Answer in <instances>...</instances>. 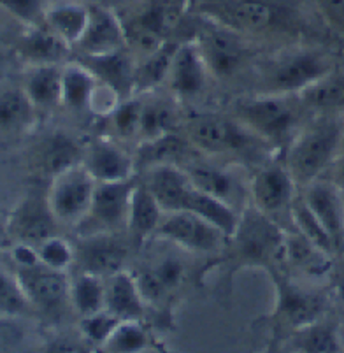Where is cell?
Here are the masks:
<instances>
[{
    "instance_id": "1",
    "label": "cell",
    "mask_w": 344,
    "mask_h": 353,
    "mask_svg": "<svg viewBox=\"0 0 344 353\" xmlns=\"http://www.w3.org/2000/svg\"><path fill=\"white\" fill-rule=\"evenodd\" d=\"M344 120L339 117H316L299 128L285 150V167L299 188L325 178L343 150Z\"/></svg>"
},
{
    "instance_id": "2",
    "label": "cell",
    "mask_w": 344,
    "mask_h": 353,
    "mask_svg": "<svg viewBox=\"0 0 344 353\" xmlns=\"http://www.w3.org/2000/svg\"><path fill=\"white\" fill-rule=\"evenodd\" d=\"M285 237L286 232L278 221L250 204L241 211L236 232L227 239H232L234 259L239 265L267 268L278 272L286 268Z\"/></svg>"
},
{
    "instance_id": "3",
    "label": "cell",
    "mask_w": 344,
    "mask_h": 353,
    "mask_svg": "<svg viewBox=\"0 0 344 353\" xmlns=\"http://www.w3.org/2000/svg\"><path fill=\"white\" fill-rule=\"evenodd\" d=\"M269 94L243 99L236 105V120L263 143L286 146L299 132L301 109L297 95Z\"/></svg>"
},
{
    "instance_id": "4",
    "label": "cell",
    "mask_w": 344,
    "mask_h": 353,
    "mask_svg": "<svg viewBox=\"0 0 344 353\" xmlns=\"http://www.w3.org/2000/svg\"><path fill=\"white\" fill-rule=\"evenodd\" d=\"M332 70V59L323 51L311 50V48L285 51L267 67V92L297 95Z\"/></svg>"
},
{
    "instance_id": "5",
    "label": "cell",
    "mask_w": 344,
    "mask_h": 353,
    "mask_svg": "<svg viewBox=\"0 0 344 353\" xmlns=\"http://www.w3.org/2000/svg\"><path fill=\"white\" fill-rule=\"evenodd\" d=\"M186 141L197 152L213 157L247 153L255 143H263L236 118H225L220 114H197L190 118L186 125Z\"/></svg>"
},
{
    "instance_id": "6",
    "label": "cell",
    "mask_w": 344,
    "mask_h": 353,
    "mask_svg": "<svg viewBox=\"0 0 344 353\" xmlns=\"http://www.w3.org/2000/svg\"><path fill=\"white\" fill-rule=\"evenodd\" d=\"M137 178L125 181L97 183L88 213L76 225L78 237L95 234H118L127 229L130 199Z\"/></svg>"
},
{
    "instance_id": "7",
    "label": "cell",
    "mask_w": 344,
    "mask_h": 353,
    "mask_svg": "<svg viewBox=\"0 0 344 353\" xmlns=\"http://www.w3.org/2000/svg\"><path fill=\"white\" fill-rule=\"evenodd\" d=\"M192 39L197 44L209 74L216 78H230L244 65L247 48L239 32L204 16L195 27Z\"/></svg>"
},
{
    "instance_id": "8",
    "label": "cell",
    "mask_w": 344,
    "mask_h": 353,
    "mask_svg": "<svg viewBox=\"0 0 344 353\" xmlns=\"http://www.w3.org/2000/svg\"><path fill=\"white\" fill-rule=\"evenodd\" d=\"M97 181L83 165H76L51 179L48 204L59 225L76 227L88 213Z\"/></svg>"
},
{
    "instance_id": "9",
    "label": "cell",
    "mask_w": 344,
    "mask_h": 353,
    "mask_svg": "<svg viewBox=\"0 0 344 353\" xmlns=\"http://www.w3.org/2000/svg\"><path fill=\"white\" fill-rule=\"evenodd\" d=\"M299 187L285 167V163H271L255 172L247 183L250 204L265 216L276 218L281 214L290 216L294 201L297 199Z\"/></svg>"
},
{
    "instance_id": "10",
    "label": "cell",
    "mask_w": 344,
    "mask_h": 353,
    "mask_svg": "<svg viewBox=\"0 0 344 353\" xmlns=\"http://www.w3.org/2000/svg\"><path fill=\"white\" fill-rule=\"evenodd\" d=\"M153 239L167 241L186 252L211 253L221 248L227 236L197 214L188 211H172L163 213Z\"/></svg>"
},
{
    "instance_id": "11",
    "label": "cell",
    "mask_w": 344,
    "mask_h": 353,
    "mask_svg": "<svg viewBox=\"0 0 344 353\" xmlns=\"http://www.w3.org/2000/svg\"><path fill=\"white\" fill-rule=\"evenodd\" d=\"M278 287V303H276V319L281 320L285 325L295 330H301L311 323L318 322L323 314L327 301L316 288L304 287L295 283L285 272H272Z\"/></svg>"
},
{
    "instance_id": "12",
    "label": "cell",
    "mask_w": 344,
    "mask_h": 353,
    "mask_svg": "<svg viewBox=\"0 0 344 353\" xmlns=\"http://www.w3.org/2000/svg\"><path fill=\"white\" fill-rule=\"evenodd\" d=\"M127 255V245L118 234H95L78 237L74 246V265H78L79 272L105 280L123 269Z\"/></svg>"
},
{
    "instance_id": "13",
    "label": "cell",
    "mask_w": 344,
    "mask_h": 353,
    "mask_svg": "<svg viewBox=\"0 0 344 353\" xmlns=\"http://www.w3.org/2000/svg\"><path fill=\"white\" fill-rule=\"evenodd\" d=\"M201 12L239 34L267 30L278 18L274 6L267 0H216L202 6Z\"/></svg>"
},
{
    "instance_id": "14",
    "label": "cell",
    "mask_w": 344,
    "mask_h": 353,
    "mask_svg": "<svg viewBox=\"0 0 344 353\" xmlns=\"http://www.w3.org/2000/svg\"><path fill=\"white\" fill-rule=\"evenodd\" d=\"M16 278L32 307L54 311L60 310L69 301L70 280L65 271H57L37 264L30 268H18Z\"/></svg>"
},
{
    "instance_id": "15",
    "label": "cell",
    "mask_w": 344,
    "mask_h": 353,
    "mask_svg": "<svg viewBox=\"0 0 344 353\" xmlns=\"http://www.w3.org/2000/svg\"><path fill=\"white\" fill-rule=\"evenodd\" d=\"M302 201L310 208L323 230L329 234L336 253L344 252V195L327 178L301 188Z\"/></svg>"
},
{
    "instance_id": "16",
    "label": "cell",
    "mask_w": 344,
    "mask_h": 353,
    "mask_svg": "<svg viewBox=\"0 0 344 353\" xmlns=\"http://www.w3.org/2000/svg\"><path fill=\"white\" fill-rule=\"evenodd\" d=\"M81 165L97 183L125 181L136 178V159L117 141L95 139L83 148Z\"/></svg>"
},
{
    "instance_id": "17",
    "label": "cell",
    "mask_w": 344,
    "mask_h": 353,
    "mask_svg": "<svg viewBox=\"0 0 344 353\" xmlns=\"http://www.w3.org/2000/svg\"><path fill=\"white\" fill-rule=\"evenodd\" d=\"M57 225L59 221L51 213L46 195H30L16 208L9 223V232L18 243L37 248L41 243L57 236Z\"/></svg>"
},
{
    "instance_id": "18",
    "label": "cell",
    "mask_w": 344,
    "mask_h": 353,
    "mask_svg": "<svg viewBox=\"0 0 344 353\" xmlns=\"http://www.w3.org/2000/svg\"><path fill=\"white\" fill-rule=\"evenodd\" d=\"M76 46L86 57H99L123 50L127 48L123 21L111 9L90 6L85 34Z\"/></svg>"
},
{
    "instance_id": "19",
    "label": "cell",
    "mask_w": 344,
    "mask_h": 353,
    "mask_svg": "<svg viewBox=\"0 0 344 353\" xmlns=\"http://www.w3.org/2000/svg\"><path fill=\"white\" fill-rule=\"evenodd\" d=\"M209 70L195 41H179L165 78L170 92L181 99L195 97L204 90Z\"/></svg>"
},
{
    "instance_id": "20",
    "label": "cell",
    "mask_w": 344,
    "mask_h": 353,
    "mask_svg": "<svg viewBox=\"0 0 344 353\" xmlns=\"http://www.w3.org/2000/svg\"><path fill=\"white\" fill-rule=\"evenodd\" d=\"M76 62L85 65L99 83H104L109 88L114 90L121 97V101H127L128 95L136 92L137 63L134 62L127 48L108 54H99V57L81 54V59H78Z\"/></svg>"
},
{
    "instance_id": "21",
    "label": "cell",
    "mask_w": 344,
    "mask_h": 353,
    "mask_svg": "<svg viewBox=\"0 0 344 353\" xmlns=\"http://www.w3.org/2000/svg\"><path fill=\"white\" fill-rule=\"evenodd\" d=\"M183 169H185L192 185L201 192L225 202V204H228L239 213L246 208L241 206L243 183L239 181V178L232 171L205 162H186Z\"/></svg>"
},
{
    "instance_id": "22",
    "label": "cell",
    "mask_w": 344,
    "mask_h": 353,
    "mask_svg": "<svg viewBox=\"0 0 344 353\" xmlns=\"http://www.w3.org/2000/svg\"><path fill=\"white\" fill-rule=\"evenodd\" d=\"M141 181L156 199L163 213L181 211L186 194L192 187V181L186 176L185 169L172 163L150 167L144 171V178Z\"/></svg>"
},
{
    "instance_id": "23",
    "label": "cell",
    "mask_w": 344,
    "mask_h": 353,
    "mask_svg": "<svg viewBox=\"0 0 344 353\" xmlns=\"http://www.w3.org/2000/svg\"><path fill=\"white\" fill-rule=\"evenodd\" d=\"M146 303L139 290L136 276L121 269L104 280V310L127 322H141Z\"/></svg>"
},
{
    "instance_id": "24",
    "label": "cell",
    "mask_w": 344,
    "mask_h": 353,
    "mask_svg": "<svg viewBox=\"0 0 344 353\" xmlns=\"http://www.w3.org/2000/svg\"><path fill=\"white\" fill-rule=\"evenodd\" d=\"M162 216L163 210L160 208L156 199L151 195L146 185L137 179L134 192H132L130 211H128L127 220V232L132 245L141 248L146 241L153 239Z\"/></svg>"
},
{
    "instance_id": "25",
    "label": "cell",
    "mask_w": 344,
    "mask_h": 353,
    "mask_svg": "<svg viewBox=\"0 0 344 353\" xmlns=\"http://www.w3.org/2000/svg\"><path fill=\"white\" fill-rule=\"evenodd\" d=\"M20 54L30 63L37 65H65L72 54V46L51 32L46 25H34L30 32L20 41Z\"/></svg>"
},
{
    "instance_id": "26",
    "label": "cell",
    "mask_w": 344,
    "mask_h": 353,
    "mask_svg": "<svg viewBox=\"0 0 344 353\" xmlns=\"http://www.w3.org/2000/svg\"><path fill=\"white\" fill-rule=\"evenodd\" d=\"M304 111L318 117H339L344 111V72L332 70L297 94Z\"/></svg>"
},
{
    "instance_id": "27",
    "label": "cell",
    "mask_w": 344,
    "mask_h": 353,
    "mask_svg": "<svg viewBox=\"0 0 344 353\" xmlns=\"http://www.w3.org/2000/svg\"><path fill=\"white\" fill-rule=\"evenodd\" d=\"M144 303H160L176 292L185 280V265L176 259H163L148 265L136 276Z\"/></svg>"
},
{
    "instance_id": "28",
    "label": "cell",
    "mask_w": 344,
    "mask_h": 353,
    "mask_svg": "<svg viewBox=\"0 0 344 353\" xmlns=\"http://www.w3.org/2000/svg\"><path fill=\"white\" fill-rule=\"evenodd\" d=\"M285 256L288 268L297 269L302 276L310 280H320L329 274L332 268V255L314 246L297 230L286 232Z\"/></svg>"
},
{
    "instance_id": "29",
    "label": "cell",
    "mask_w": 344,
    "mask_h": 353,
    "mask_svg": "<svg viewBox=\"0 0 344 353\" xmlns=\"http://www.w3.org/2000/svg\"><path fill=\"white\" fill-rule=\"evenodd\" d=\"M81 160L83 146L65 134H53L44 139L37 152L39 169L51 179L72 167L81 165Z\"/></svg>"
},
{
    "instance_id": "30",
    "label": "cell",
    "mask_w": 344,
    "mask_h": 353,
    "mask_svg": "<svg viewBox=\"0 0 344 353\" xmlns=\"http://www.w3.org/2000/svg\"><path fill=\"white\" fill-rule=\"evenodd\" d=\"M63 65L32 67L23 92L35 109H51L62 104Z\"/></svg>"
},
{
    "instance_id": "31",
    "label": "cell",
    "mask_w": 344,
    "mask_h": 353,
    "mask_svg": "<svg viewBox=\"0 0 344 353\" xmlns=\"http://www.w3.org/2000/svg\"><path fill=\"white\" fill-rule=\"evenodd\" d=\"M43 23L59 35L60 39L74 48L85 34L86 23H88V8L79 4L54 6V8L46 9Z\"/></svg>"
},
{
    "instance_id": "32",
    "label": "cell",
    "mask_w": 344,
    "mask_h": 353,
    "mask_svg": "<svg viewBox=\"0 0 344 353\" xmlns=\"http://www.w3.org/2000/svg\"><path fill=\"white\" fill-rule=\"evenodd\" d=\"M97 86V79L79 62L63 65L62 78V104L76 113L90 111L93 90Z\"/></svg>"
},
{
    "instance_id": "33",
    "label": "cell",
    "mask_w": 344,
    "mask_h": 353,
    "mask_svg": "<svg viewBox=\"0 0 344 353\" xmlns=\"http://www.w3.org/2000/svg\"><path fill=\"white\" fill-rule=\"evenodd\" d=\"M179 41H165L162 46L153 53L143 57V62L136 67V92H150L160 83L165 81L169 74L170 63L174 59V53L178 50Z\"/></svg>"
},
{
    "instance_id": "34",
    "label": "cell",
    "mask_w": 344,
    "mask_h": 353,
    "mask_svg": "<svg viewBox=\"0 0 344 353\" xmlns=\"http://www.w3.org/2000/svg\"><path fill=\"white\" fill-rule=\"evenodd\" d=\"M69 301L81 316L104 310V280L88 272H78L70 281Z\"/></svg>"
},
{
    "instance_id": "35",
    "label": "cell",
    "mask_w": 344,
    "mask_h": 353,
    "mask_svg": "<svg viewBox=\"0 0 344 353\" xmlns=\"http://www.w3.org/2000/svg\"><path fill=\"white\" fill-rule=\"evenodd\" d=\"M35 108L23 90L0 92V130H20L34 120Z\"/></svg>"
},
{
    "instance_id": "36",
    "label": "cell",
    "mask_w": 344,
    "mask_h": 353,
    "mask_svg": "<svg viewBox=\"0 0 344 353\" xmlns=\"http://www.w3.org/2000/svg\"><path fill=\"white\" fill-rule=\"evenodd\" d=\"M176 113L163 102H143L139 120V134L143 141H153L159 137L176 134Z\"/></svg>"
},
{
    "instance_id": "37",
    "label": "cell",
    "mask_w": 344,
    "mask_h": 353,
    "mask_svg": "<svg viewBox=\"0 0 344 353\" xmlns=\"http://www.w3.org/2000/svg\"><path fill=\"white\" fill-rule=\"evenodd\" d=\"M290 220L294 223L295 230H297L301 236H304L305 239L311 241L314 246H318L323 252L330 253V255H336V250H334L332 241H330L329 234L325 232L323 227L320 225V221L314 218V214L311 213V210L305 206V202L302 201V197H299L294 201L290 210Z\"/></svg>"
},
{
    "instance_id": "38",
    "label": "cell",
    "mask_w": 344,
    "mask_h": 353,
    "mask_svg": "<svg viewBox=\"0 0 344 353\" xmlns=\"http://www.w3.org/2000/svg\"><path fill=\"white\" fill-rule=\"evenodd\" d=\"M297 338L299 348L304 353H339L336 330L320 320L299 330Z\"/></svg>"
},
{
    "instance_id": "39",
    "label": "cell",
    "mask_w": 344,
    "mask_h": 353,
    "mask_svg": "<svg viewBox=\"0 0 344 353\" xmlns=\"http://www.w3.org/2000/svg\"><path fill=\"white\" fill-rule=\"evenodd\" d=\"M105 345L114 353H139L146 348V332L141 322H120Z\"/></svg>"
},
{
    "instance_id": "40",
    "label": "cell",
    "mask_w": 344,
    "mask_h": 353,
    "mask_svg": "<svg viewBox=\"0 0 344 353\" xmlns=\"http://www.w3.org/2000/svg\"><path fill=\"white\" fill-rule=\"evenodd\" d=\"M41 264L57 271H67L74 265V246L63 237L53 236L37 246Z\"/></svg>"
},
{
    "instance_id": "41",
    "label": "cell",
    "mask_w": 344,
    "mask_h": 353,
    "mask_svg": "<svg viewBox=\"0 0 344 353\" xmlns=\"http://www.w3.org/2000/svg\"><path fill=\"white\" fill-rule=\"evenodd\" d=\"M18 278L0 269V314H21L30 310Z\"/></svg>"
},
{
    "instance_id": "42",
    "label": "cell",
    "mask_w": 344,
    "mask_h": 353,
    "mask_svg": "<svg viewBox=\"0 0 344 353\" xmlns=\"http://www.w3.org/2000/svg\"><path fill=\"white\" fill-rule=\"evenodd\" d=\"M120 322H123V320L109 313L108 310H101L97 313L83 316L81 332L88 341L97 343V345H105L112 336V332L120 325Z\"/></svg>"
},
{
    "instance_id": "43",
    "label": "cell",
    "mask_w": 344,
    "mask_h": 353,
    "mask_svg": "<svg viewBox=\"0 0 344 353\" xmlns=\"http://www.w3.org/2000/svg\"><path fill=\"white\" fill-rule=\"evenodd\" d=\"M141 108H143V102L127 99L109 114L112 120V127H114L118 136L128 137L139 134Z\"/></svg>"
},
{
    "instance_id": "44",
    "label": "cell",
    "mask_w": 344,
    "mask_h": 353,
    "mask_svg": "<svg viewBox=\"0 0 344 353\" xmlns=\"http://www.w3.org/2000/svg\"><path fill=\"white\" fill-rule=\"evenodd\" d=\"M0 8H4L25 23L39 25L44 21V0H0Z\"/></svg>"
},
{
    "instance_id": "45",
    "label": "cell",
    "mask_w": 344,
    "mask_h": 353,
    "mask_svg": "<svg viewBox=\"0 0 344 353\" xmlns=\"http://www.w3.org/2000/svg\"><path fill=\"white\" fill-rule=\"evenodd\" d=\"M318 11L336 32L344 34V0H316Z\"/></svg>"
},
{
    "instance_id": "46",
    "label": "cell",
    "mask_w": 344,
    "mask_h": 353,
    "mask_svg": "<svg viewBox=\"0 0 344 353\" xmlns=\"http://www.w3.org/2000/svg\"><path fill=\"white\" fill-rule=\"evenodd\" d=\"M12 260L18 268H30V265L41 264L37 248L25 243H16L12 248Z\"/></svg>"
},
{
    "instance_id": "47",
    "label": "cell",
    "mask_w": 344,
    "mask_h": 353,
    "mask_svg": "<svg viewBox=\"0 0 344 353\" xmlns=\"http://www.w3.org/2000/svg\"><path fill=\"white\" fill-rule=\"evenodd\" d=\"M325 178L332 183L334 187L344 195V148L339 152V155L336 157V160L332 162L330 169L327 171Z\"/></svg>"
},
{
    "instance_id": "48",
    "label": "cell",
    "mask_w": 344,
    "mask_h": 353,
    "mask_svg": "<svg viewBox=\"0 0 344 353\" xmlns=\"http://www.w3.org/2000/svg\"><path fill=\"white\" fill-rule=\"evenodd\" d=\"M46 353H85V348L76 339L59 338L48 345Z\"/></svg>"
},
{
    "instance_id": "49",
    "label": "cell",
    "mask_w": 344,
    "mask_h": 353,
    "mask_svg": "<svg viewBox=\"0 0 344 353\" xmlns=\"http://www.w3.org/2000/svg\"><path fill=\"white\" fill-rule=\"evenodd\" d=\"M8 232H9V227L6 225L4 221L0 220V245H2V243L6 241V237H8Z\"/></svg>"
},
{
    "instance_id": "50",
    "label": "cell",
    "mask_w": 344,
    "mask_h": 353,
    "mask_svg": "<svg viewBox=\"0 0 344 353\" xmlns=\"http://www.w3.org/2000/svg\"><path fill=\"white\" fill-rule=\"evenodd\" d=\"M265 353H278V348H276V345H271Z\"/></svg>"
},
{
    "instance_id": "51",
    "label": "cell",
    "mask_w": 344,
    "mask_h": 353,
    "mask_svg": "<svg viewBox=\"0 0 344 353\" xmlns=\"http://www.w3.org/2000/svg\"><path fill=\"white\" fill-rule=\"evenodd\" d=\"M343 148H344V136H343Z\"/></svg>"
}]
</instances>
